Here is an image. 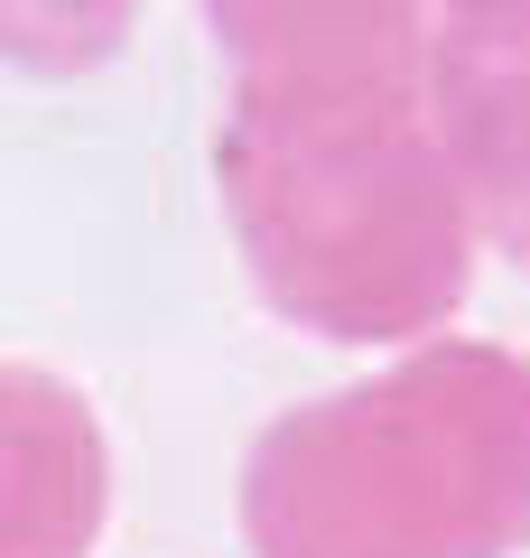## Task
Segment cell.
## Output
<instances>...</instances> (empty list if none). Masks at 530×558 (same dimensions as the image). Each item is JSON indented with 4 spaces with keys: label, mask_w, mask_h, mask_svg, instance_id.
<instances>
[{
    "label": "cell",
    "mask_w": 530,
    "mask_h": 558,
    "mask_svg": "<svg viewBox=\"0 0 530 558\" xmlns=\"http://www.w3.org/2000/svg\"><path fill=\"white\" fill-rule=\"evenodd\" d=\"M242 539L252 558H521L530 354L429 336L279 410L242 457Z\"/></svg>",
    "instance_id": "1"
},
{
    "label": "cell",
    "mask_w": 530,
    "mask_h": 558,
    "mask_svg": "<svg viewBox=\"0 0 530 558\" xmlns=\"http://www.w3.org/2000/svg\"><path fill=\"white\" fill-rule=\"evenodd\" d=\"M215 186L252 289L326 344H429L474 289V215L429 94L224 102Z\"/></svg>",
    "instance_id": "2"
},
{
    "label": "cell",
    "mask_w": 530,
    "mask_h": 558,
    "mask_svg": "<svg viewBox=\"0 0 530 558\" xmlns=\"http://www.w3.org/2000/svg\"><path fill=\"white\" fill-rule=\"evenodd\" d=\"M429 121L474 242L530 270V0H429Z\"/></svg>",
    "instance_id": "3"
},
{
    "label": "cell",
    "mask_w": 530,
    "mask_h": 558,
    "mask_svg": "<svg viewBox=\"0 0 530 558\" xmlns=\"http://www.w3.org/2000/svg\"><path fill=\"white\" fill-rule=\"evenodd\" d=\"M205 20L252 102L429 94V0H205Z\"/></svg>",
    "instance_id": "4"
},
{
    "label": "cell",
    "mask_w": 530,
    "mask_h": 558,
    "mask_svg": "<svg viewBox=\"0 0 530 558\" xmlns=\"http://www.w3.org/2000/svg\"><path fill=\"white\" fill-rule=\"evenodd\" d=\"M112 521V447L65 373L0 363V558H94Z\"/></svg>",
    "instance_id": "5"
},
{
    "label": "cell",
    "mask_w": 530,
    "mask_h": 558,
    "mask_svg": "<svg viewBox=\"0 0 530 558\" xmlns=\"http://www.w3.org/2000/svg\"><path fill=\"white\" fill-rule=\"evenodd\" d=\"M149 0H0V65L20 75H94L131 47Z\"/></svg>",
    "instance_id": "6"
}]
</instances>
